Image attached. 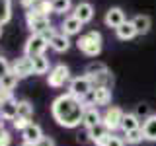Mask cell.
<instances>
[{
    "mask_svg": "<svg viewBox=\"0 0 156 146\" xmlns=\"http://www.w3.org/2000/svg\"><path fill=\"white\" fill-rule=\"evenodd\" d=\"M86 111V103L76 99L74 96L61 94L53 99L51 103V115L57 121V125L65 127V129H76L82 125V117Z\"/></svg>",
    "mask_w": 156,
    "mask_h": 146,
    "instance_id": "cell-1",
    "label": "cell"
},
{
    "mask_svg": "<svg viewBox=\"0 0 156 146\" xmlns=\"http://www.w3.org/2000/svg\"><path fill=\"white\" fill-rule=\"evenodd\" d=\"M84 74L90 78L94 88H111L113 86V74L109 72V68L104 62H92V64H88Z\"/></svg>",
    "mask_w": 156,
    "mask_h": 146,
    "instance_id": "cell-2",
    "label": "cell"
},
{
    "mask_svg": "<svg viewBox=\"0 0 156 146\" xmlns=\"http://www.w3.org/2000/svg\"><path fill=\"white\" fill-rule=\"evenodd\" d=\"M76 47L86 57H98L101 53V33L100 31H88L78 37Z\"/></svg>",
    "mask_w": 156,
    "mask_h": 146,
    "instance_id": "cell-3",
    "label": "cell"
},
{
    "mask_svg": "<svg viewBox=\"0 0 156 146\" xmlns=\"http://www.w3.org/2000/svg\"><path fill=\"white\" fill-rule=\"evenodd\" d=\"M92 90H94V86H92L90 78H88L86 74L74 76L70 82H68V94L74 96L76 99H80V101H86L88 97H90Z\"/></svg>",
    "mask_w": 156,
    "mask_h": 146,
    "instance_id": "cell-4",
    "label": "cell"
},
{
    "mask_svg": "<svg viewBox=\"0 0 156 146\" xmlns=\"http://www.w3.org/2000/svg\"><path fill=\"white\" fill-rule=\"evenodd\" d=\"M49 47V41L43 35H39V33H31V35L27 37L26 45H23V55L29 57V58H35V57H41L45 55Z\"/></svg>",
    "mask_w": 156,
    "mask_h": 146,
    "instance_id": "cell-5",
    "label": "cell"
},
{
    "mask_svg": "<svg viewBox=\"0 0 156 146\" xmlns=\"http://www.w3.org/2000/svg\"><path fill=\"white\" fill-rule=\"evenodd\" d=\"M72 80V76H70V68H68L66 64H55L49 70V74H47V84L51 86V88H65L68 82Z\"/></svg>",
    "mask_w": 156,
    "mask_h": 146,
    "instance_id": "cell-6",
    "label": "cell"
},
{
    "mask_svg": "<svg viewBox=\"0 0 156 146\" xmlns=\"http://www.w3.org/2000/svg\"><path fill=\"white\" fill-rule=\"evenodd\" d=\"M26 23H27V29L31 33H43L47 27H51V19L49 16H43V14H39L37 10H27L26 12Z\"/></svg>",
    "mask_w": 156,
    "mask_h": 146,
    "instance_id": "cell-7",
    "label": "cell"
},
{
    "mask_svg": "<svg viewBox=\"0 0 156 146\" xmlns=\"http://www.w3.org/2000/svg\"><path fill=\"white\" fill-rule=\"evenodd\" d=\"M123 115H125V111L121 109V107L109 105V107H105V111L101 113V123H104L107 129H109V133H115V130L121 129Z\"/></svg>",
    "mask_w": 156,
    "mask_h": 146,
    "instance_id": "cell-8",
    "label": "cell"
},
{
    "mask_svg": "<svg viewBox=\"0 0 156 146\" xmlns=\"http://www.w3.org/2000/svg\"><path fill=\"white\" fill-rule=\"evenodd\" d=\"M84 103L86 105H96V107H100V105L109 107V103H111V88H94L90 97H88Z\"/></svg>",
    "mask_w": 156,
    "mask_h": 146,
    "instance_id": "cell-9",
    "label": "cell"
},
{
    "mask_svg": "<svg viewBox=\"0 0 156 146\" xmlns=\"http://www.w3.org/2000/svg\"><path fill=\"white\" fill-rule=\"evenodd\" d=\"M12 72L16 74L20 80H23V78H29L33 74V58H29V57H20L16 58V61L12 62Z\"/></svg>",
    "mask_w": 156,
    "mask_h": 146,
    "instance_id": "cell-10",
    "label": "cell"
},
{
    "mask_svg": "<svg viewBox=\"0 0 156 146\" xmlns=\"http://www.w3.org/2000/svg\"><path fill=\"white\" fill-rule=\"evenodd\" d=\"M113 134V133H109V129L104 125V123H100V125H96V127H92L90 130H88V136H90V142H94L96 146H101L105 142L109 136Z\"/></svg>",
    "mask_w": 156,
    "mask_h": 146,
    "instance_id": "cell-11",
    "label": "cell"
},
{
    "mask_svg": "<svg viewBox=\"0 0 156 146\" xmlns=\"http://www.w3.org/2000/svg\"><path fill=\"white\" fill-rule=\"evenodd\" d=\"M104 22H105V26L107 27H113L117 29L121 26V23H125L127 19H125V12L121 10L119 6H113V8H109L105 12V18H104Z\"/></svg>",
    "mask_w": 156,
    "mask_h": 146,
    "instance_id": "cell-12",
    "label": "cell"
},
{
    "mask_svg": "<svg viewBox=\"0 0 156 146\" xmlns=\"http://www.w3.org/2000/svg\"><path fill=\"white\" fill-rule=\"evenodd\" d=\"M101 123V113L98 111L96 105H86V111H84V117H82V127L86 130H90L92 127L100 125Z\"/></svg>",
    "mask_w": 156,
    "mask_h": 146,
    "instance_id": "cell-13",
    "label": "cell"
},
{
    "mask_svg": "<svg viewBox=\"0 0 156 146\" xmlns=\"http://www.w3.org/2000/svg\"><path fill=\"white\" fill-rule=\"evenodd\" d=\"M72 16L78 18L82 23H88L94 19V6L90 2H78L74 6V10H72Z\"/></svg>",
    "mask_w": 156,
    "mask_h": 146,
    "instance_id": "cell-14",
    "label": "cell"
},
{
    "mask_svg": "<svg viewBox=\"0 0 156 146\" xmlns=\"http://www.w3.org/2000/svg\"><path fill=\"white\" fill-rule=\"evenodd\" d=\"M82 27H84V23H82L78 18H74L72 14L68 18H65V22L61 23V31L65 33V35H68V37H70V35H78V33L82 31Z\"/></svg>",
    "mask_w": 156,
    "mask_h": 146,
    "instance_id": "cell-15",
    "label": "cell"
},
{
    "mask_svg": "<svg viewBox=\"0 0 156 146\" xmlns=\"http://www.w3.org/2000/svg\"><path fill=\"white\" fill-rule=\"evenodd\" d=\"M49 47L53 49L55 53H66L68 49H70V39H68V35H65V33H55V35L51 37V41H49Z\"/></svg>",
    "mask_w": 156,
    "mask_h": 146,
    "instance_id": "cell-16",
    "label": "cell"
},
{
    "mask_svg": "<svg viewBox=\"0 0 156 146\" xmlns=\"http://www.w3.org/2000/svg\"><path fill=\"white\" fill-rule=\"evenodd\" d=\"M43 129L39 125H35V123H31L27 127L26 130H22V138H23V142H31V144H35V142H39V140L43 138Z\"/></svg>",
    "mask_w": 156,
    "mask_h": 146,
    "instance_id": "cell-17",
    "label": "cell"
},
{
    "mask_svg": "<svg viewBox=\"0 0 156 146\" xmlns=\"http://www.w3.org/2000/svg\"><path fill=\"white\" fill-rule=\"evenodd\" d=\"M131 22H133V26L136 29V35H144V33H148L150 27H152V19H150V16H146V14H139V16H135Z\"/></svg>",
    "mask_w": 156,
    "mask_h": 146,
    "instance_id": "cell-18",
    "label": "cell"
},
{
    "mask_svg": "<svg viewBox=\"0 0 156 146\" xmlns=\"http://www.w3.org/2000/svg\"><path fill=\"white\" fill-rule=\"evenodd\" d=\"M140 129H143L144 140H148V142H156V115H150L148 119H144Z\"/></svg>",
    "mask_w": 156,
    "mask_h": 146,
    "instance_id": "cell-19",
    "label": "cell"
},
{
    "mask_svg": "<svg viewBox=\"0 0 156 146\" xmlns=\"http://www.w3.org/2000/svg\"><path fill=\"white\" fill-rule=\"evenodd\" d=\"M18 117V99H12L8 103L0 105V119L2 121H14Z\"/></svg>",
    "mask_w": 156,
    "mask_h": 146,
    "instance_id": "cell-20",
    "label": "cell"
},
{
    "mask_svg": "<svg viewBox=\"0 0 156 146\" xmlns=\"http://www.w3.org/2000/svg\"><path fill=\"white\" fill-rule=\"evenodd\" d=\"M115 33H117V39H119V41H131V39L136 35V29L133 26V22H125L115 29Z\"/></svg>",
    "mask_w": 156,
    "mask_h": 146,
    "instance_id": "cell-21",
    "label": "cell"
},
{
    "mask_svg": "<svg viewBox=\"0 0 156 146\" xmlns=\"http://www.w3.org/2000/svg\"><path fill=\"white\" fill-rule=\"evenodd\" d=\"M140 119L136 117L135 113H125L123 115V121H121V130L125 133H129V130H135V129H140Z\"/></svg>",
    "mask_w": 156,
    "mask_h": 146,
    "instance_id": "cell-22",
    "label": "cell"
},
{
    "mask_svg": "<svg viewBox=\"0 0 156 146\" xmlns=\"http://www.w3.org/2000/svg\"><path fill=\"white\" fill-rule=\"evenodd\" d=\"M49 70H51V62H49V58L45 55L33 58V74H35V76L49 74Z\"/></svg>",
    "mask_w": 156,
    "mask_h": 146,
    "instance_id": "cell-23",
    "label": "cell"
},
{
    "mask_svg": "<svg viewBox=\"0 0 156 146\" xmlns=\"http://www.w3.org/2000/svg\"><path fill=\"white\" fill-rule=\"evenodd\" d=\"M18 82H20V78L14 74L12 70H10L8 74H4V76H2V80H0V90L14 92V90H16V86H18Z\"/></svg>",
    "mask_w": 156,
    "mask_h": 146,
    "instance_id": "cell-24",
    "label": "cell"
},
{
    "mask_svg": "<svg viewBox=\"0 0 156 146\" xmlns=\"http://www.w3.org/2000/svg\"><path fill=\"white\" fill-rule=\"evenodd\" d=\"M12 19V0H0V26H6Z\"/></svg>",
    "mask_w": 156,
    "mask_h": 146,
    "instance_id": "cell-25",
    "label": "cell"
},
{
    "mask_svg": "<svg viewBox=\"0 0 156 146\" xmlns=\"http://www.w3.org/2000/svg\"><path fill=\"white\" fill-rule=\"evenodd\" d=\"M35 109H33V103L27 99H20L18 101V117H23V119H31Z\"/></svg>",
    "mask_w": 156,
    "mask_h": 146,
    "instance_id": "cell-26",
    "label": "cell"
},
{
    "mask_svg": "<svg viewBox=\"0 0 156 146\" xmlns=\"http://www.w3.org/2000/svg\"><path fill=\"white\" fill-rule=\"evenodd\" d=\"M123 140L125 144H139L144 140V134H143V129H135V130H129V133L123 134Z\"/></svg>",
    "mask_w": 156,
    "mask_h": 146,
    "instance_id": "cell-27",
    "label": "cell"
},
{
    "mask_svg": "<svg viewBox=\"0 0 156 146\" xmlns=\"http://www.w3.org/2000/svg\"><path fill=\"white\" fill-rule=\"evenodd\" d=\"M51 6H53V14H65L70 12L72 2L70 0H51Z\"/></svg>",
    "mask_w": 156,
    "mask_h": 146,
    "instance_id": "cell-28",
    "label": "cell"
},
{
    "mask_svg": "<svg viewBox=\"0 0 156 146\" xmlns=\"http://www.w3.org/2000/svg\"><path fill=\"white\" fill-rule=\"evenodd\" d=\"M135 115L136 117H139V119H148V117L150 115H152V113H150V105H146V103H139V105H136V109H135Z\"/></svg>",
    "mask_w": 156,
    "mask_h": 146,
    "instance_id": "cell-29",
    "label": "cell"
},
{
    "mask_svg": "<svg viewBox=\"0 0 156 146\" xmlns=\"http://www.w3.org/2000/svg\"><path fill=\"white\" fill-rule=\"evenodd\" d=\"M29 125H31V119H23V117H16V119L12 121V127L16 130H20V133H22V130H26Z\"/></svg>",
    "mask_w": 156,
    "mask_h": 146,
    "instance_id": "cell-30",
    "label": "cell"
},
{
    "mask_svg": "<svg viewBox=\"0 0 156 146\" xmlns=\"http://www.w3.org/2000/svg\"><path fill=\"white\" fill-rule=\"evenodd\" d=\"M33 10H37L39 14H43V16H49V14L53 12V6H51V0H41V2L37 4Z\"/></svg>",
    "mask_w": 156,
    "mask_h": 146,
    "instance_id": "cell-31",
    "label": "cell"
},
{
    "mask_svg": "<svg viewBox=\"0 0 156 146\" xmlns=\"http://www.w3.org/2000/svg\"><path fill=\"white\" fill-rule=\"evenodd\" d=\"M101 146H125V140H123V136L111 134V136H109V138H107Z\"/></svg>",
    "mask_w": 156,
    "mask_h": 146,
    "instance_id": "cell-32",
    "label": "cell"
},
{
    "mask_svg": "<svg viewBox=\"0 0 156 146\" xmlns=\"http://www.w3.org/2000/svg\"><path fill=\"white\" fill-rule=\"evenodd\" d=\"M10 144H12V134L6 129H2L0 130V146H10Z\"/></svg>",
    "mask_w": 156,
    "mask_h": 146,
    "instance_id": "cell-33",
    "label": "cell"
},
{
    "mask_svg": "<svg viewBox=\"0 0 156 146\" xmlns=\"http://www.w3.org/2000/svg\"><path fill=\"white\" fill-rule=\"evenodd\" d=\"M10 70H12V64H10V62H8L4 57H0V80H2V76L8 74Z\"/></svg>",
    "mask_w": 156,
    "mask_h": 146,
    "instance_id": "cell-34",
    "label": "cell"
},
{
    "mask_svg": "<svg viewBox=\"0 0 156 146\" xmlns=\"http://www.w3.org/2000/svg\"><path fill=\"white\" fill-rule=\"evenodd\" d=\"M12 99H16V97H14V92H8V90H0V105L8 103V101H12Z\"/></svg>",
    "mask_w": 156,
    "mask_h": 146,
    "instance_id": "cell-35",
    "label": "cell"
},
{
    "mask_svg": "<svg viewBox=\"0 0 156 146\" xmlns=\"http://www.w3.org/2000/svg\"><path fill=\"white\" fill-rule=\"evenodd\" d=\"M39 2H41V0H20V6L23 10H31V8H35Z\"/></svg>",
    "mask_w": 156,
    "mask_h": 146,
    "instance_id": "cell-36",
    "label": "cell"
},
{
    "mask_svg": "<svg viewBox=\"0 0 156 146\" xmlns=\"http://www.w3.org/2000/svg\"><path fill=\"white\" fill-rule=\"evenodd\" d=\"M35 146H57V144H55V140H53L51 136H43L39 142H35Z\"/></svg>",
    "mask_w": 156,
    "mask_h": 146,
    "instance_id": "cell-37",
    "label": "cell"
},
{
    "mask_svg": "<svg viewBox=\"0 0 156 146\" xmlns=\"http://www.w3.org/2000/svg\"><path fill=\"white\" fill-rule=\"evenodd\" d=\"M76 140H78V142H82V144H84V142H90V136H88V130H86V133H82V134H78V136H76Z\"/></svg>",
    "mask_w": 156,
    "mask_h": 146,
    "instance_id": "cell-38",
    "label": "cell"
},
{
    "mask_svg": "<svg viewBox=\"0 0 156 146\" xmlns=\"http://www.w3.org/2000/svg\"><path fill=\"white\" fill-rule=\"evenodd\" d=\"M20 146H35V144H31V142H22Z\"/></svg>",
    "mask_w": 156,
    "mask_h": 146,
    "instance_id": "cell-39",
    "label": "cell"
},
{
    "mask_svg": "<svg viewBox=\"0 0 156 146\" xmlns=\"http://www.w3.org/2000/svg\"><path fill=\"white\" fill-rule=\"evenodd\" d=\"M2 129H4V121L0 119V130H2Z\"/></svg>",
    "mask_w": 156,
    "mask_h": 146,
    "instance_id": "cell-40",
    "label": "cell"
},
{
    "mask_svg": "<svg viewBox=\"0 0 156 146\" xmlns=\"http://www.w3.org/2000/svg\"><path fill=\"white\" fill-rule=\"evenodd\" d=\"M0 35H2V26H0Z\"/></svg>",
    "mask_w": 156,
    "mask_h": 146,
    "instance_id": "cell-41",
    "label": "cell"
}]
</instances>
